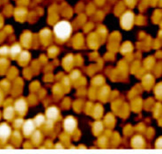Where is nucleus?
Returning <instances> with one entry per match:
<instances>
[{
    "label": "nucleus",
    "mask_w": 162,
    "mask_h": 154,
    "mask_svg": "<svg viewBox=\"0 0 162 154\" xmlns=\"http://www.w3.org/2000/svg\"><path fill=\"white\" fill-rule=\"evenodd\" d=\"M54 32L57 38L61 40H65L72 33V27L67 21H60L55 26Z\"/></svg>",
    "instance_id": "nucleus-1"
},
{
    "label": "nucleus",
    "mask_w": 162,
    "mask_h": 154,
    "mask_svg": "<svg viewBox=\"0 0 162 154\" xmlns=\"http://www.w3.org/2000/svg\"><path fill=\"white\" fill-rule=\"evenodd\" d=\"M133 14L131 12H127L125 13L123 18H122V26L125 28V29H129L131 28L133 23Z\"/></svg>",
    "instance_id": "nucleus-2"
},
{
    "label": "nucleus",
    "mask_w": 162,
    "mask_h": 154,
    "mask_svg": "<svg viewBox=\"0 0 162 154\" xmlns=\"http://www.w3.org/2000/svg\"><path fill=\"white\" fill-rule=\"evenodd\" d=\"M76 127V122L75 120L72 118V117H68L66 118V120L64 121V129L66 131H69V132H72L74 131Z\"/></svg>",
    "instance_id": "nucleus-3"
},
{
    "label": "nucleus",
    "mask_w": 162,
    "mask_h": 154,
    "mask_svg": "<svg viewBox=\"0 0 162 154\" xmlns=\"http://www.w3.org/2000/svg\"><path fill=\"white\" fill-rule=\"evenodd\" d=\"M10 128L6 124H2L0 126V137L2 138H6L10 135Z\"/></svg>",
    "instance_id": "nucleus-4"
},
{
    "label": "nucleus",
    "mask_w": 162,
    "mask_h": 154,
    "mask_svg": "<svg viewBox=\"0 0 162 154\" xmlns=\"http://www.w3.org/2000/svg\"><path fill=\"white\" fill-rule=\"evenodd\" d=\"M58 115V110L56 107H49L47 110V116L51 120H55Z\"/></svg>",
    "instance_id": "nucleus-5"
},
{
    "label": "nucleus",
    "mask_w": 162,
    "mask_h": 154,
    "mask_svg": "<svg viewBox=\"0 0 162 154\" xmlns=\"http://www.w3.org/2000/svg\"><path fill=\"white\" fill-rule=\"evenodd\" d=\"M35 129V125H34V123L32 121H27L24 125V128H23V131L24 132L27 134V135H29L32 131H34Z\"/></svg>",
    "instance_id": "nucleus-6"
},
{
    "label": "nucleus",
    "mask_w": 162,
    "mask_h": 154,
    "mask_svg": "<svg viewBox=\"0 0 162 154\" xmlns=\"http://www.w3.org/2000/svg\"><path fill=\"white\" fill-rule=\"evenodd\" d=\"M16 109L19 111V112H23L25 109H26V102L22 100L16 102Z\"/></svg>",
    "instance_id": "nucleus-7"
},
{
    "label": "nucleus",
    "mask_w": 162,
    "mask_h": 154,
    "mask_svg": "<svg viewBox=\"0 0 162 154\" xmlns=\"http://www.w3.org/2000/svg\"><path fill=\"white\" fill-rule=\"evenodd\" d=\"M133 144H134V146H136V147H139V146H141L142 144H143V139L141 138V137H136L134 140H133Z\"/></svg>",
    "instance_id": "nucleus-8"
},
{
    "label": "nucleus",
    "mask_w": 162,
    "mask_h": 154,
    "mask_svg": "<svg viewBox=\"0 0 162 154\" xmlns=\"http://www.w3.org/2000/svg\"><path fill=\"white\" fill-rule=\"evenodd\" d=\"M19 51H20V47L18 46V45H15V46H13V47L11 48V53L13 54V55L19 53Z\"/></svg>",
    "instance_id": "nucleus-9"
},
{
    "label": "nucleus",
    "mask_w": 162,
    "mask_h": 154,
    "mask_svg": "<svg viewBox=\"0 0 162 154\" xmlns=\"http://www.w3.org/2000/svg\"><path fill=\"white\" fill-rule=\"evenodd\" d=\"M43 122H44V117L42 115H39V116L36 117L35 123L37 125H41Z\"/></svg>",
    "instance_id": "nucleus-10"
},
{
    "label": "nucleus",
    "mask_w": 162,
    "mask_h": 154,
    "mask_svg": "<svg viewBox=\"0 0 162 154\" xmlns=\"http://www.w3.org/2000/svg\"><path fill=\"white\" fill-rule=\"evenodd\" d=\"M157 146H158V147H160V148H162V138L160 139V140H158Z\"/></svg>",
    "instance_id": "nucleus-11"
}]
</instances>
